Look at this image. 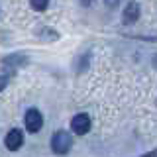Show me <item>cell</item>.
Returning <instances> with one entry per match:
<instances>
[{"instance_id":"7","label":"cell","mask_w":157,"mask_h":157,"mask_svg":"<svg viewBox=\"0 0 157 157\" xmlns=\"http://www.w3.org/2000/svg\"><path fill=\"white\" fill-rule=\"evenodd\" d=\"M6 82H8V77H6V75H2V77H0V90L6 86Z\"/></svg>"},{"instance_id":"4","label":"cell","mask_w":157,"mask_h":157,"mask_svg":"<svg viewBox=\"0 0 157 157\" xmlns=\"http://www.w3.org/2000/svg\"><path fill=\"white\" fill-rule=\"evenodd\" d=\"M4 144H6V147L10 151H18L20 147H22V144H24V134L20 130H10L6 140H4Z\"/></svg>"},{"instance_id":"8","label":"cell","mask_w":157,"mask_h":157,"mask_svg":"<svg viewBox=\"0 0 157 157\" xmlns=\"http://www.w3.org/2000/svg\"><path fill=\"white\" fill-rule=\"evenodd\" d=\"M141 157H157V151H149V153H145V155H141Z\"/></svg>"},{"instance_id":"3","label":"cell","mask_w":157,"mask_h":157,"mask_svg":"<svg viewBox=\"0 0 157 157\" xmlns=\"http://www.w3.org/2000/svg\"><path fill=\"white\" fill-rule=\"evenodd\" d=\"M71 128H73V132H75V134L85 136L86 132L90 130V118H88L86 114H77L71 120Z\"/></svg>"},{"instance_id":"2","label":"cell","mask_w":157,"mask_h":157,"mask_svg":"<svg viewBox=\"0 0 157 157\" xmlns=\"http://www.w3.org/2000/svg\"><path fill=\"white\" fill-rule=\"evenodd\" d=\"M24 122H26L28 132H32V134L39 132V130H41V126H43V118H41V114H39L36 108H29V110L26 112V118H24Z\"/></svg>"},{"instance_id":"6","label":"cell","mask_w":157,"mask_h":157,"mask_svg":"<svg viewBox=\"0 0 157 157\" xmlns=\"http://www.w3.org/2000/svg\"><path fill=\"white\" fill-rule=\"evenodd\" d=\"M29 2H32V8H33V10L41 12V10H45V8H47L49 0H29Z\"/></svg>"},{"instance_id":"5","label":"cell","mask_w":157,"mask_h":157,"mask_svg":"<svg viewBox=\"0 0 157 157\" xmlns=\"http://www.w3.org/2000/svg\"><path fill=\"white\" fill-rule=\"evenodd\" d=\"M137 18H140V6H137V2L132 0L124 10V24H134Z\"/></svg>"},{"instance_id":"1","label":"cell","mask_w":157,"mask_h":157,"mask_svg":"<svg viewBox=\"0 0 157 157\" xmlns=\"http://www.w3.org/2000/svg\"><path fill=\"white\" fill-rule=\"evenodd\" d=\"M71 145H73V137L71 134H67V132H57L55 136L51 137V149L55 151L57 155H65L69 149H71Z\"/></svg>"},{"instance_id":"9","label":"cell","mask_w":157,"mask_h":157,"mask_svg":"<svg viewBox=\"0 0 157 157\" xmlns=\"http://www.w3.org/2000/svg\"><path fill=\"white\" fill-rule=\"evenodd\" d=\"M106 4L108 6H116V0H106Z\"/></svg>"}]
</instances>
